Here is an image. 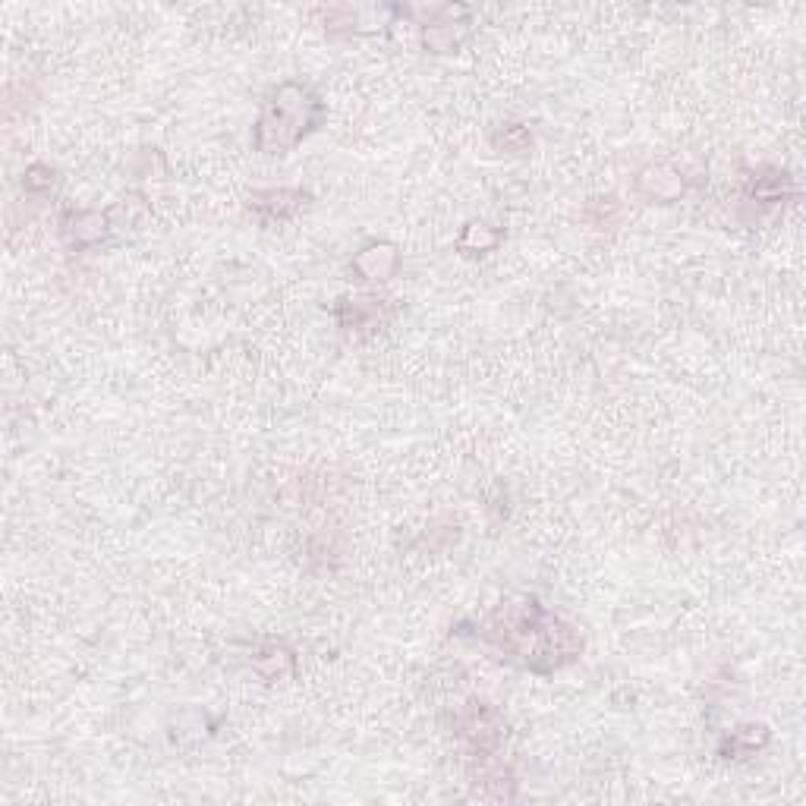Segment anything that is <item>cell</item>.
I'll return each mask as SVG.
<instances>
[{"instance_id": "4fadbf2b", "label": "cell", "mask_w": 806, "mask_h": 806, "mask_svg": "<svg viewBox=\"0 0 806 806\" xmlns=\"http://www.w3.org/2000/svg\"><path fill=\"white\" fill-rule=\"evenodd\" d=\"M768 744V728L763 725H747V728L731 731V737L718 747V753L725 759H741V756H753L756 749H763Z\"/></svg>"}, {"instance_id": "9a60e30c", "label": "cell", "mask_w": 806, "mask_h": 806, "mask_svg": "<svg viewBox=\"0 0 806 806\" xmlns=\"http://www.w3.org/2000/svg\"><path fill=\"white\" fill-rule=\"evenodd\" d=\"M54 171L48 167V164H32L29 171H25V180H22V186H25V193H48L51 186H54Z\"/></svg>"}, {"instance_id": "6da1fadb", "label": "cell", "mask_w": 806, "mask_h": 806, "mask_svg": "<svg viewBox=\"0 0 806 806\" xmlns=\"http://www.w3.org/2000/svg\"><path fill=\"white\" fill-rule=\"evenodd\" d=\"M479 636L535 674L564 669L583 652L580 633L539 602L498 611Z\"/></svg>"}, {"instance_id": "7c38bea8", "label": "cell", "mask_w": 806, "mask_h": 806, "mask_svg": "<svg viewBox=\"0 0 806 806\" xmlns=\"http://www.w3.org/2000/svg\"><path fill=\"white\" fill-rule=\"evenodd\" d=\"M498 243H501V234L486 221H470L463 227V234L457 236V249L463 256H486V253H492Z\"/></svg>"}, {"instance_id": "277c9868", "label": "cell", "mask_w": 806, "mask_h": 806, "mask_svg": "<svg viewBox=\"0 0 806 806\" xmlns=\"http://www.w3.org/2000/svg\"><path fill=\"white\" fill-rule=\"evenodd\" d=\"M457 734L470 744L476 753H492L501 737H504V722L498 715V708L482 703V700H470L457 715Z\"/></svg>"}, {"instance_id": "5bb4252c", "label": "cell", "mask_w": 806, "mask_h": 806, "mask_svg": "<svg viewBox=\"0 0 806 806\" xmlns=\"http://www.w3.org/2000/svg\"><path fill=\"white\" fill-rule=\"evenodd\" d=\"M494 149H501V152H511V155H523L527 149L532 145V136L527 126H520V123H508V126H501L498 133L492 136Z\"/></svg>"}, {"instance_id": "8fae6325", "label": "cell", "mask_w": 806, "mask_h": 806, "mask_svg": "<svg viewBox=\"0 0 806 806\" xmlns=\"http://www.w3.org/2000/svg\"><path fill=\"white\" fill-rule=\"evenodd\" d=\"M249 665H253V671H258L265 681H277V677H284V674L294 671V655L284 650V646H277V643H265V646H258V650L253 652Z\"/></svg>"}, {"instance_id": "8992f818", "label": "cell", "mask_w": 806, "mask_h": 806, "mask_svg": "<svg viewBox=\"0 0 806 806\" xmlns=\"http://www.w3.org/2000/svg\"><path fill=\"white\" fill-rule=\"evenodd\" d=\"M636 193L643 198H650V202L669 205V202H677L687 193V180L671 164H650L636 177Z\"/></svg>"}, {"instance_id": "7a4b0ae2", "label": "cell", "mask_w": 806, "mask_h": 806, "mask_svg": "<svg viewBox=\"0 0 806 806\" xmlns=\"http://www.w3.org/2000/svg\"><path fill=\"white\" fill-rule=\"evenodd\" d=\"M325 120V101L303 82H284L268 99L256 130L253 145L262 155H290L306 136H313Z\"/></svg>"}, {"instance_id": "52a82bcc", "label": "cell", "mask_w": 806, "mask_h": 806, "mask_svg": "<svg viewBox=\"0 0 806 806\" xmlns=\"http://www.w3.org/2000/svg\"><path fill=\"white\" fill-rule=\"evenodd\" d=\"M385 299L378 296H344L337 299L335 318L344 331H373L385 322Z\"/></svg>"}, {"instance_id": "5b68a950", "label": "cell", "mask_w": 806, "mask_h": 806, "mask_svg": "<svg viewBox=\"0 0 806 806\" xmlns=\"http://www.w3.org/2000/svg\"><path fill=\"white\" fill-rule=\"evenodd\" d=\"M118 208H108V212H67L60 217V234L67 239L70 249H85V246H95L101 239L118 231Z\"/></svg>"}, {"instance_id": "3957f363", "label": "cell", "mask_w": 806, "mask_h": 806, "mask_svg": "<svg viewBox=\"0 0 806 806\" xmlns=\"http://www.w3.org/2000/svg\"><path fill=\"white\" fill-rule=\"evenodd\" d=\"M404 17H422V44L432 54H457L470 39V7H400Z\"/></svg>"}, {"instance_id": "30bf717a", "label": "cell", "mask_w": 806, "mask_h": 806, "mask_svg": "<svg viewBox=\"0 0 806 806\" xmlns=\"http://www.w3.org/2000/svg\"><path fill=\"white\" fill-rule=\"evenodd\" d=\"M794 193H797L794 180L787 177L785 171H778V167H763L747 183V198L753 205H778V202H785Z\"/></svg>"}, {"instance_id": "ba28073f", "label": "cell", "mask_w": 806, "mask_h": 806, "mask_svg": "<svg viewBox=\"0 0 806 806\" xmlns=\"http://www.w3.org/2000/svg\"><path fill=\"white\" fill-rule=\"evenodd\" d=\"M400 268V249L394 243H369L363 246L350 262V272L359 275V280H391Z\"/></svg>"}, {"instance_id": "9c48e42d", "label": "cell", "mask_w": 806, "mask_h": 806, "mask_svg": "<svg viewBox=\"0 0 806 806\" xmlns=\"http://www.w3.org/2000/svg\"><path fill=\"white\" fill-rule=\"evenodd\" d=\"M309 205V193L303 190H265L249 196V212H256L262 221H284L299 215Z\"/></svg>"}]
</instances>
